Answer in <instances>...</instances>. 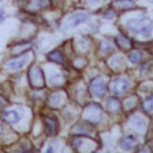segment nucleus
Here are the masks:
<instances>
[{
    "label": "nucleus",
    "mask_w": 153,
    "mask_h": 153,
    "mask_svg": "<svg viewBox=\"0 0 153 153\" xmlns=\"http://www.w3.org/2000/svg\"><path fill=\"white\" fill-rule=\"evenodd\" d=\"M86 1H88V2H98L100 0H86Z\"/></svg>",
    "instance_id": "nucleus-24"
},
{
    "label": "nucleus",
    "mask_w": 153,
    "mask_h": 153,
    "mask_svg": "<svg viewBox=\"0 0 153 153\" xmlns=\"http://www.w3.org/2000/svg\"><path fill=\"white\" fill-rule=\"evenodd\" d=\"M85 120L91 123H98L102 120V110L98 105L93 104L86 108L85 110Z\"/></svg>",
    "instance_id": "nucleus-4"
},
{
    "label": "nucleus",
    "mask_w": 153,
    "mask_h": 153,
    "mask_svg": "<svg viewBox=\"0 0 153 153\" xmlns=\"http://www.w3.org/2000/svg\"><path fill=\"white\" fill-rule=\"evenodd\" d=\"M136 146H137V139L134 137L133 135L126 136V137L122 140V142H121V147H122L123 149H126V151H130V149L135 148Z\"/></svg>",
    "instance_id": "nucleus-7"
},
{
    "label": "nucleus",
    "mask_w": 153,
    "mask_h": 153,
    "mask_svg": "<svg viewBox=\"0 0 153 153\" xmlns=\"http://www.w3.org/2000/svg\"><path fill=\"white\" fill-rule=\"evenodd\" d=\"M49 82H50L51 85H54V86H59V85H61V84L65 82V79H63V76L60 75V74H54V75H51V76L49 78Z\"/></svg>",
    "instance_id": "nucleus-18"
},
{
    "label": "nucleus",
    "mask_w": 153,
    "mask_h": 153,
    "mask_svg": "<svg viewBox=\"0 0 153 153\" xmlns=\"http://www.w3.org/2000/svg\"><path fill=\"white\" fill-rule=\"evenodd\" d=\"M127 26L134 33L148 36L153 29V22L147 17L139 18V19H130L127 22Z\"/></svg>",
    "instance_id": "nucleus-1"
},
{
    "label": "nucleus",
    "mask_w": 153,
    "mask_h": 153,
    "mask_svg": "<svg viewBox=\"0 0 153 153\" xmlns=\"http://www.w3.org/2000/svg\"><path fill=\"white\" fill-rule=\"evenodd\" d=\"M91 92L97 97H103L106 92L105 81L102 78H96L91 82Z\"/></svg>",
    "instance_id": "nucleus-5"
},
{
    "label": "nucleus",
    "mask_w": 153,
    "mask_h": 153,
    "mask_svg": "<svg viewBox=\"0 0 153 153\" xmlns=\"http://www.w3.org/2000/svg\"><path fill=\"white\" fill-rule=\"evenodd\" d=\"M4 120L7 123H17L20 120V115L16 110H8L4 114Z\"/></svg>",
    "instance_id": "nucleus-10"
},
{
    "label": "nucleus",
    "mask_w": 153,
    "mask_h": 153,
    "mask_svg": "<svg viewBox=\"0 0 153 153\" xmlns=\"http://www.w3.org/2000/svg\"><path fill=\"white\" fill-rule=\"evenodd\" d=\"M106 108H108V110L110 111V112H120V110H121V104H120V102L118 100H116L115 98H112V99H110L109 102H108V104H106Z\"/></svg>",
    "instance_id": "nucleus-16"
},
{
    "label": "nucleus",
    "mask_w": 153,
    "mask_h": 153,
    "mask_svg": "<svg viewBox=\"0 0 153 153\" xmlns=\"http://www.w3.org/2000/svg\"><path fill=\"white\" fill-rule=\"evenodd\" d=\"M102 51H103V53H105V54H108V53L112 51V45H111L109 42H104V43H103V45H102Z\"/></svg>",
    "instance_id": "nucleus-22"
},
{
    "label": "nucleus",
    "mask_w": 153,
    "mask_h": 153,
    "mask_svg": "<svg viewBox=\"0 0 153 153\" xmlns=\"http://www.w3.org/2000/svg\"><path fill=\"white\" fill-rule=\"evenodd\" d=\"M0 1H1V0H0Z\"/></svg>",
    "instance_id": "nucleus-27"
},
{
    "label": "nucleus",
    "mask_w": 153,
    "mask_h": 153,
    "mask_svg": "<svg viewBox=\"0 0 153 153\" xmlns=\"http://www.w3.org/2000/svg\"><path fill=\"white\" fill-rule=\"evenodd\" d=\"M141 53L140 51H134V53H131L130 54V61L133 62V63H139L140 61H141Z\"/></svg>",
    "instance_id": "nucleus-19"
},
{
    "label": "nucleus",
    "mask_w": 153,
    "mask_h": 153,
    "mask_svg": "<svg viewBox=\"0 0 153 153\" xmlns=\"http://www.w3.org/2000/svg\"><path fill=\"white\" fill-rule=\"evenodd\" d=\"M114 6L117 7L118 10H131L136 7L135 2L131 0H117L114 2Z\"/></svg>",
    "instance_id": "nucleus-11"
},
{
    "label": "nucleus",
    "mask_w": 153,
    "mask_h": 153,
    "mask_svg": "<svg viewBox=\"0 0 153 153\" xmlns=\"http://www.w3.org/2000/svg\"><path fill=\"white\" fill-rule=\"evenodd\" d=\"M44 122H45V127H47L48 133L50 135H55L57 131V121L54 117H45Z\"/></svg>",
    "instance_id": "nucleus-8"
},
{
    "label": "nucleus",
    "mask_w": 153,
    "mask_h": 153,
    "mask_svg": "<svg viewBox=\"0 0 153 153\" xmlns=\"http://www.w3.org/2000/svg\"><path fill=\"white\" fill-rule=\"evenodd\" d=\"M29 81L33 88H42L44 86V74L39 67H32L29 71Z\"/></svg>",
    "instance_id": "nucleus-2"
},
{
    "label": "nucleus",
    "mask_w": 153,
    "mask_h": 153,
    "mask_svg": "<svg viewBox=\"0 0 153 153\" xmlns=\"http://www.w3.org/2000/svg\"><path fill=\"white\" fill-rule=\"evenodd\" d=\"M74 133H75V134H87V135H88V134L91 133V130H90V129H87L86 127L79 126L78 128H75V129H74Z\"/></svg>",
    "instance_id": "nucleus-21"
},
{
    "label": "nucleus",
    "mask_w": 153,
    "mask_h": 153,
    "mask_svg": "<svg viewBox=\"0 0 153 153\" xmlns=\"http://www.w3.org/2000/svg\"><path fill=\"white\" fill-rule=\"evenodd\" d=\"M130 122H131V124H133L135 128H139V129L143 128V126H145V118L141 117L140 115H134V116L130 118Z\"/></svg>",
    "instance_id": "nucleus-17"
},
{
    "label": "nucleus",
    "mask_w": 153,
    "mask_h": 153,
    "mask_svg": "<svg viewBox=\"0 0 153 153\" xmlns=\"http://www.w3.org/2000/svg\"><path fill=\"white\" fill-rule=\"evenodd\" d=\"M116 42H117V44H118V47L120 48H122V49H129L130 47H131V42L126 37V36H117L116 37Z\"/></svg>",
    "instance_id": "nucleus-15"
},
{
    "label": "nucleus",
    "mask_w": 153,
    "mask_h": 153,
    "mask_svg": "<svg viewBox=\"0 0 153 153\" xmlns=\"http://www.w3.org/2000/svg\"><path fill=\"white\" fill-rule=\"evenodd\" d=\"M86 19H87V16H86L85 13L79 12V13H76V14H74V16H72V17L69 18L68 25H69V26H75V25H78V24L85 22Z\"/></svg>",
    "instance_id": "nucleus-12"
},
{
    "label": "nucleus",
    "mask_w": 153,
    "mask_h": 153,
    "mask_svg": "<svg viewBox=\"0 0 153 153\" xmlns=\"http://www.w3.org/2000/svg\"><path fill=\"white\" fill-rule=\"evenodd\" d=\"M4 104H5V102H4L2 99H0V109H1L2 106H4Z\"/></svg>",
    "instance_id": "nucleus-23"
},
{
    "label": "nucleus",
    "mask_w": 153,
    "mask_h": 153,
    "mask_svg": "<svg viewBox=\"0 0 153 153\" xmlns=\"http://www.w3.org/2000/svg\"><path fill=\"white\" fill-rule=\"evenodd\" d=\"M2 130H4V127H2V124H1V123H0V134H1V133H2Z\"/></svg>",
    "instance_id": "nucleus-25"
},
{
    "label": "nucleus",
    "mask_w": 153,
    "mask_h": 153,
    "mask_svg": "<svg viewBox=\"0 0 153 153\" xmlns=\"http://www.w3.org/2000/svg\"><path fill=\"white\" fill-rule=\"evenodd\" d=\"M143 109L146 111H152L153 110V96L149 97L148 99H146V102L143 103Z\"/></svg>",
    "instance_id": "nucleus-20"
},
{
    "label": "nucleus",
    "mask_w": 153,
    "mask_h": 153,
    "mask_svg": "<svg viewBox=\"0 0 153 153\" xmlns=\"http://www.w3.org/2000/svg\"><path fill=\"white\" fill-rule=\"evenodd\" d=\"M63 102H65V96L62 93H54L49 99V104L51 108H59L63 104Z\"/></svg>",
    "instance_id": "nucleus-9"
},
{
    "label": "nucleus",
    "mask_w": 153,
    "mask_h": 153,
    "mask_svg": "<svg viewBox=\"0 0 153 153\" xmlns=\"http://www.w3.org/2000/svg\"><path fill=\"white\" fill-rule=\"evenodd\" d=\"M27 55H23V56H20L19 59H14V60H12V61H10L8 63H7V69L8 71H18V69H20L22 67H24V65L27 62Z\"/></svg>",
    "instance_id": "nucleus-6"
},
{
    "label": "nucleus",
    "mask_w": 153,
    "mask_h": 153,
    "mask_svg": "<svg viewBox=\"0 0 153 153\" xmlns=\"http://www.w3.org/2000/svg\"><path fill=\"white\" fill-rule=\"evenodd\" d=\"M129 86H130V82L127 78H117L112 81L111 91L116 96H122L129 90Z\"/></svg>",
    "instance_id": "nucleus-3"
},
{
    "label": "nucleus",
    "mask_w": 153,
    "mask_h": 153,
    "mask_svg": "<svg viewBox=\"0 0 153 153\" xmlns=\"http://www.w3.org/2000/svg\"><path fill=\"white\" fill-rule=\"evenodd\" d=\"M0 20H2V13L0 12Z\"/></svg>",
    "instance_id": "nucleus-26"
},
{
    "label": "nucleus",
    "mask_w": 153,
    "mask_h": 153,
    "mask_svg": "<svg viewBox=\"0 0 153 153\" xmlns=\"http://www.w3.org/2000/svg\"><path fill=\"white\" fill-rule=\"evenodd\" d=\"M48 59L50 61H54L56 63H65V57L60 50H54L48 55Z\"/></svg>",
    "instance_id": "nucleus-14"
},
{
    "label": "nucleus",
    "mask_w": 153,
    "mask_h": 153,
    "mask_svg": "<svg viewBox=\"0 0 153 153\" xmlns=\"http://www.w3.org/2000/svg\"><path fill=\"white\" fill-rule=\"evenodd\" d=\"M48 5H49V1L48 0H32L29 4V10H31V11H38V10H42V8L47 7Z\"/></svg>",
    "instance_id": "nucleus-13"
}]
</instances>
